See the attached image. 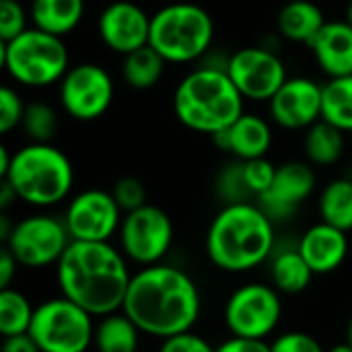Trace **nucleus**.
<instances>
[{"mask_svg": "<svg viewBox=\"0 0 352 352\" xmlns=\"http://www.w3.org/2000/svg\"><path fill=\"white\" fill-rule=\"evenodd\" d=\"M344 132L336 126L320 120L311 128L305 130L303 151L309 163L320 167H330L338 163L344 155Z\"/></svg>", "mask_w": 352, "mask_h": 352, "instance_id": "nucleus-25", "label": "nucleus"}, {"mask_svg": "<svg viewBox=\"0 0 352 352\" xmlns=\"http://www.w3.org/2000/svg\"><path fill=\"white\" fill-rule=\"evenodd\" d=\"M316 171L311 163L289 161L276 167V177L266 194L258 198V206L272 219H289L316 190Z\"/></svg>", "mask_w": 352, "mask_h": 352, "instance_id": "nucleus-17", "label": "nucleus"}, {"mask_svg": "<svg viewBox=\"0 0 352 352\" xmlns=\"http://www.w3.org/2000/svg\"><path fill=\"white\" fill-rule=\"evenodd\" d=\"M322 120L336 126L344 134L352 132V74L342 78H328L324 85Z\"/></svg>", "mask_w": 352, "mask_h": 352, "instance_id": "nucleus-28", "label": "nucleus"}, {"mask_svg": "<svg viewBox=\"0 0 352 352\" xmlns=\"http://www.w3.org/2000/svg\"><path fill=\"white\" fill-rule=\"evenodd\" d=\"M272 352H326L324 346L307 332H285L270 344Z\"/></svg>", "mask_w": 352, "mask_h": 352, "instance_id": "nucleus-36", "label": "nucleus"}, {"mask_svg": "<svg viewBox=\"0 0 352 352\" xmlns=\"http://www.w3.org/2000/svg\"><path fill=\"white\" fill-rule=\"evenodd\" d=\"M12 229H14V225L10 223L8 214H6V212H2V214H0V239H2V243H6V241H8V237H10Z\"/></svg>", "mask_w": 352, "mask_h": 352, "instance_id": "nucleus-42", "label": "nucleus"}, {"mask_svg": "<svg viewBox=\"0 0 352 352\" xmlns=\"http://www.w3.org/2000/svg\"><path fill=\"white\" fill-rule=\"evenodd\" d=\"M165 68H167V60L159 52H155L151 45H146L124 56L122 78L128 87L146 91L159 85V80L165 74Z\"/></svg>", "mask_w": 352, "mask_h": 352, "instance_id": "nucleus-26", "label": "nucleus"}, {"mask_svg": "<svg viewBox=\"0 0 352 352\" xmlns=\"http://www.w3.org/2000/svg\"><path fill=\"white\" fill-rule=\"evenodd\" d=\"M346 342L352 346V318L351 322H349V330H346Z\"/></svg>", "mask_w": 352, "mask_h": 352, "instance_id": "nucleus-46", "label": "nucleus"}, {"mask_svg": "<svg viewBox=\"0 0 352 352\" xmlns=\"http://www.w3.org/2000/svg\"><path fill=\"white\" fill-rule=\"evenodd\" d=\"M320 219L344 233L352 231V179L338 177L320 194Z\"/></svg>", "mask_w": 352, "mask_h": 352, "instance_id": "nucleus-27", "label": "nucleus"}, {"mask_svg": "<svg viewBox=\"0 0 352 352\" xmlns=\"http://www.w3.org/2000/svg\"><path fill=\"white\" fill-rule=\"evenodd\" d=\"M309 50L328 78L352 74V27L346 21H330L309 43Z\"/></svg>", "mask_w": 352, "mask_h": 352, "instance_id": "nucleus-20", "label": "nucleus"}, {"mask_svg": "<svg viewBox=\"0 0 352 352\" xmlns=\"http://www.w3.org/2000/svg\"><path fill=\"white\" fill-rule=\"evenodd\" d=\"M113 97V78L97 62L74 64L60 80V105L78 122L99 120L111 107Z\"/></svg>", "mask_w": 352, "mask_h": 352, "instance_id": "nucleus-12", "label": "nucleus"}, {"mask_svg": "<svg viewBox=\"0 0 352 352\" xmlns=\"http://www.w3.org/2000/svg\"><path fill=\"white\" fill-rule=\"evenodd\" d=\"M243 177L245 184L252 192L254 198H260L262 194H266L276 177V167L266 159H252V161H243Z\"/></svg>", "mask_w": 352, "mask_h": 352, "instance_id": "nucleus-32", "label": "nucleus"}, {"mask_svg": "<svg viewBox=\"0 0 352 352\" xmlns=\"http://www.w3.org/2000/svg\"><path fill=\"white\" fill-rule=\"evenodd\" d=\"M12 200H19V198H16L14 190L10 188V184L2 179V188H0V208H2V210H6V208L10 206V202H12Z\"/></svg>", "mask_w": 352, "mask_h": 352, "instance_id": "nucleus-41", "label": "nucleus"}, {"mask_svg": "<svg viewBox=\"0 0 352 352\" xmlns=\"http://www.w3.org/2000/svg\"><path fill=\"white\" fill-rule=\"evenodd\" d=\"M33 314H35V307L21 291H16L12 287L0 291V334H2V338L29 334Z\"/></svg>", "mask_w": 352, "mask_h": 352, "instance_id": "nucleus-29", "label": "nucleus"}, {"mask_svg": "<svg viewBox=\"0 0 352 352\" xmlns=\"http://www.w3.org/2000/svg\"><path fill=\"white\" fill-rule=\"evenodd\" d=\"M70 241L64 221L50 214H29L14 223L4 245L10 250L19 266L45 268L60 262Z\"/></svg>", "mask_w": 352, "mask_h": 352, "instance_id": "nucleus-11", "label": "nucleus"}, {"mask_svg": "<svg viewBox=\"0 0 352 352\" xmlns=\"http://www.w3.org/2000/svg\"><path fill=\"white\" fill-rule=\"evenodd\" d=\"M118 235L126 260L144 268L163 262L171 250L175 229L171 217L163 208L144 204L142 208L124 214Z\"/></svg>", "mask_w": 352, "mask_h": 352, "instance_id": "nucleus-10", "label": "nucleus"}, {"mask_svg": "<svg viewBox=\"0 0 352 352\" xmlns=\"http://www.w3.org/2000/svg\"><path fill=\"white\" fill-rule=\"evenodd\" d=\"M21 128L31 138V142H50L58 132V113L43 101L27 103Z\"/></svg>", "mask_w": 352, "mask_h": 352, "instance_id": "nucleus-30", "label": "nucleus"}, {"mask_svg": "<svg viewBox=\"0 0 352 352\" xmlns=\"http://www.w3.org/2000/svg\"><path fill=\"white\" fill-rule=\"evenodd\" d=\"M16 268H19V262L14 260L10 250L6 245H2V250H0V291L10 289V283L16 276Z\"/></svg>", "mask_w": 352, "mask_h": 352, "instance_id": "nucleus-39", "label": "nucleus"}, {"mask_svg": "<svg viewBox=\"0 0 352 352\" xmlns=\"http://www.w3.org/2000/svg\"><path fill=\"white\" fill-rule=\"evenodd\" d=\"M227 70L196 66L173 91V113L190 130L214 136L227 130L245 109Z\"/></svg>", "mask_w": 352, "mask_h": 352, "instance_id": "nucleus-4", "label": "nucleus"}, {"mask_svg": "<svg viewBox=\"0 0 352 352\" xmlns=\"http://www.w3.org/2000/svg\"><path fill=\"white\" fill-rule=\"evenodd\" d=\"M159 352H217L206 338L196 332H184L171 338H165L159 346Z\"/></svg>", "mask_w": 352, "mask_h": 352, "instance_id": "nucleus-37", "label": "nucleus"}, {"mask_svg": "<svg viewBox=\"0 0 352 352\" xmlns=\"http://www.w3.org/2000/svg\"><path fill=\"white\" fill-rule=\"evenodd\" d=\"M25 107H27V103H23L16 89H12V87L0 89V132L2 134H8L10 130L21 126Z\"/></svg>", "mask_w": 352, "mask_h": 352, "instance_id": "nucleus-35", "label": "nucleus"}, {"mask_svg": "<svg viewBox=\"0 0 352 352\" xmlns=\"http://www.w3.org/2000/svg\"><path fill=\"white\" fill-rule=\"evenodd\" d=\"M212 140L237 161L262 159L272 146V128L262 116L243 111L227 130L214 134Z\"/></svg>", "mask_w": 352, "mask_h": 352, "instance_id": "nucleus-18", "label": "nucleus"}, {"mask_svg": "<svg viewBox=\"0 0 352 352\" xmlns=\"http://www.w3.org/2000/svg\"><path fill=\"white\" fill-rule=\"evenodd\" d=\"M0 352H39V349L29 334H19V336L4 338Z\"/></svg>", "mask_w": 352, "mask_h": 352, "instance_id": "nucleus-40", "label": "nucleus"}, {"mask_svg": "<svg viewBox=\"0 0 352 352\" xmlns=\"http://www.w3.org/2000/svg\"><path fill=\"white\" fill-rule=\"evenodd\" d=\"M324 85L309 76H289L268 101L270 118L285 130H307L322 120Z\"/></svg>", "mask_w": 352, "mask_h": 352, "instance_id": "nucleus-15", "label": "nucleus"}, {"mask_svg": "<svg viewBox=\"0 0 352 352\" xmlns=\"http://www.w3.org/2000/svg\"><path fill=\"white\" fill-rule=\"evenodd\" d=\"M214 41V21L210 12L194 2H171L151 14L148 45L167 64L200 62Z\"/></svg>", "mask_w": 352, "mask_h": 352, "instance_id": "nucleus-6", "label": "nucleus"}, {"mask_svg": "<svg viewBox=\"0 0 352 352\" xmlns=\"http://www.w3.org/2000/svg\"><path fill=\"white\" fill-rule=\"evenodd\" d=\"M314 276L316 274L311 272L309 264L305 262V258L301 256L297 248H285L272 254L270 280L278 293H285V295L303 293L311 285Z\"/></svg>", "mask_w": 352, "mask_h": 352, "instance_id": "nucleus-23", "label": "nucleus"}, {"mask_svg": "<svg viewBox=\"0 0 352 352\" xmlns=\"http://www.w3.org/2000/svg\"><path fill=\"white\" fill-rule=\"evenodd\" d=\"M130 280L126 256L109 241H70L56 264L60 295L93 318L122 311Z\"/></svg>", "mask_w": 352, "mask_h": 352, "instance_id": "nucleus-2", "label": "nucleus"}, {"mask_svg": "<svg viewBox=\"0 0 352 352\" xmlns=\"http://www.w3.org/2000/svg\"><path fill=\"white\" fill-rule=\"evenodd\" d=\"M326 352H352V346L349 342H342V344H336V346H332L330 351Z\"/></svg>", "mask_w": 352, "mask_h": 352, "instance_id": "nucleus-44", "label": "nucleus"}, {"mask_svg": "<svg viewBox=\"0 0 352 352\" xmlns=\"http://www.w3.org/2000/svg\"><path fill=\"white\" fill-rule=\"evenodd\" d=\"M140 334L138 326L124 311H116L99 318L93 344L97 352H136Z\"/></svg>", "mask_w": 352, "mask_h": 352, "instance_id": "nucleus-24", "label": "nucleus"}, {"mask_svg": "<svg viewBox=\"0 0 352 352\" xmlns=\"http://www.w3.org/2000/svg\"><path fill=\"white\" fill-rule=\"evenodd\" d=\"M217 352H272L266 340H250V338H237L231 336L223 344L217 346Z\"/></svg>", "mask_w": 352, "mask_h": 352, "instance_id": "nucleus-38", "label": "nucleus"}, {"mask_svg": "<svg viewBox=\"0 0 352 352\" xmlns=\"http://www.w3.org/2000/svg\"><path fill=\"white\" fill-rule=\"evenodd\" d=\"M27 10L19 0H0V41H10L27 31Z\"/></svg>", "mask_w": 352, "mask_h": 352, "instance_id": "nucleus-33", "label": "nucleus"}, {"mask_svg": "<svg viewBox=\"0 0 352 352\" xmlns=\"http://www.w3.org/2000/svg\"><path fill=\"white\" fill-rule=\"evenodd\" d=\"M122 311L142 334L165 340L192 332L202 314V297L186 270L161 262L132 274Z\"/></svg>", "mask_w": 352, "mask_h": 352, "instance_id": "nucleus-1", "label": "nucleus"}, {"mask_svg": "<svg viewBox=\"0 0 352 352\" xmlns=\"http://www.w3.org/2000/svg\"><path fill=\"white\" fill-rule=\"evenodd\" d=\"M297 250L309 264L311 272L324 276L336 272L346 262L349 237L344 231L328 223H318L301 235Z\"/></svg>", "mask_w": 352, "mask_h": 352, "instance_id": "nucleus-19", "label": "nucleus"}, {"mask_svg": "<svg viewBox=\"0 0 352 352\" xmlns=\"http://www.w3.org/2000/svg\"><path fill=\"white\" fill-rule=\"evenodd\" d=\"M326 23L322 8L311 0H289L276 16L278 35L293 43H305L307 47Z\"/></svg>", "mask_w": 352, "mask_h": 352, "instance_id": "nucleus-21", "label": "nucleus"}, {"mask_svg": "<svg viewBox=\"0 0 352 352\" xmlns=\"http://www.w3.org/2000/svg\"><path fill=\"white\" fill-rule=\"evenodd\" d=\"M97 33L107 50L128 56L148 45L151 16L136 2L116 0L101 10L97 19Z\"/></svg>", "mask_w": 352, "mask_h": 352, "instance_id": "nucleus-16", "label": "nucleus"}, {"mask_svg": "<svg viewBox=\"0 0 352 352\" xmlns=\"http://www.w3.org/2000/svg\"><path fill=\"white\" fill-rule=\"evenodd\" d=\"M10 163H12V155L8 153V148H6V146H0V179L8 173Z\"/></svg>", "mask_w": 352, "mask_h": 352, "instance_id": "nucleus-43", "label": "nucleus"}, {"mask_svg": "<svg viewBox=\"0 0 352 352\" xmlns=\"http://www.w3.org/2000/svg\"><path fill=\"white\" fill-rule=\"evenodd\" d=\"M93 316L66 297L39 303L29 336L39 352H87L95 340Z\"/></svg>", "mask_w": 352, "mask_h": 352, "instance_id": "nucleus-8", "label": "nucleus"}, {"mask_svg": "<svg viewBox=\"0 0 352 352\" xmlns=\"http://www.w3.org/2000/svg\"><path fill=\"white\" fill-rule=\"evenodd\" d=\"M29 16L33 27L64 39L80 25L85 0H31Z\"/></svg>", "mask_w": 352, "mask_h": 352, "instance_id": "nucleus-22", "label": "nucleus"}, {"mask_svg": "<svg viewBox=\"0 0 352 352\" xmlns=\"http://www.w3.org/2000/svg\"><path fill=\"white\" fill-rule=\"evenodd\" d=\"M217 192L225 204H241L254 198L243 177V161L235 159L233 163L223 167V171L217 177Z\"/></svg>", "mask_w": 352, "mask_h": 352, "instance_id": "nucleus-31", "label": "nucleus"}, {"mask_svg": "<svg viewBox=\"0 0 352 352\" xmlns=\"http://www.w3.org/2000/svg\"><path fill=\"white\" fill-rule=\"evenodd\" d=\"M344 21L352 27V0L349 2V6H346V16H344Z\"/></svg>", "mask_w": 352, "mask_h": 352, "instance_id": "nucleus-45", "label": "nucleus"}, {"mask_svg": "<svg viewBox=\"0 0 352 352\" xmlns=\"http://www.w3.org/2000/svg\"><path fill=\"white\" fill-rule=\"evenodd\" d=\"M276 245L272 219L252 202L225 204L206 231V256L223 272L241 274L272 258Z\"/></svg>", "mask_w": 352, "mask_h": 352, "instance_id": "nucleus-3", "label": "nucleus"}, {"mask_svg": "<svg viewBox=\"0 0 352 352\" xmlns=\"http://www.w3.org/2000/svg\"><path fill=\"white\" fill-rule=\"evenodd\" d=\"M227 74L248 101H270L287 82L289 72L274 47L250 45L229 56Z\"/></svg>", "mask_w": 352, "mask_h": 352, "instance_id": "nucleus-13", "label": "nucleus"}, {"mask_svg": "<svg viewBox=\"0 0 352 352\" xmlns=\"http://www.w3.org/2000/svg\"><path fill=\"white\" fill-rule=\"evenodd\" d=\"M124 212L111 192L82 190L76 194L64 214V225L72 241H109L122 225Z\"/></svg>", "mask_w": 352, "mask_h": 352, "instance_id": "nucleus-14", "label": "nucleus"}, {"mask_svg": "<svg viewBox=\"0 0 352 352\" xmlns=\"http://www.w3.org/2000/svg\"><path fill=\"white\" fill-rule=\"evenodd\" d=\"M0 62L6 74L23 87L60 85L70 70V52L62 37L29 27L10 41H0Z\"/></svg>", "mask_w": 352, "mask_h": 352, "instance_id": "nucleus-7", "label": "nucleus"}, {"mask_svg": "<svg viewBox=\"0 0 352 352\" xmlns=\"http://www.w3.org/2000/svg\"><path fill=\"white\" fill-rule=\"evenodd\" d=\"M16 198L35 208L56 206L68 198L74 186V169L64 151L52 142H29L12 153L8 173Z\"/></svg>", "mask_w": 352, "mask_h": 352, "instance_id": "nucleus-5", "label": "nucleus"}, {"mask_svg": "<svg viewBox=\"0 0 352 352\" xmlns=\"http://www.w3.org/2000/svg\"><path fill=\"white\" fill-rule=\"evenodd\" d=\"M223 318L231 336L266 340L283 318L280 293L272 285L248 283L231 293Z\"/></svg>", "mask_w": 352, "mask_h": 352, "instance_id": "nucleus-9", "label": "nucleus"}, {"mask_svg": "<svg viewBox=\"0 0 352 352\" xmlns=\"http://www.w3.org/2000/svg\"><path fill=\"white\" fill-rule=\"evenodd\" d=\"M19 2H21V0H19Z\"/></svg>", "mask_w": 352, "mask_h": 352, "instance_id": "nucleus-47", "label": "nucleus"}, {"mask_svg": "<svg viewBox=\"0 0 352 352\" xmlns=\"http://www.w3.org/2000/svg\"><path fill=\"white\" fill-rule=\"evenodd\" d=\"M111 194H113V198H116V202H118V206L122 208L124 214L132 212L136 208H142L144 204H148L146 202V188H144V184L140 179H136V177H130V175L118 179L113 190H111Z\"/></svg>", "mask_w": 352, "mask_h": 352, "instance_id": "nucleus-34", "label": "nucleus"}]
</instances>
